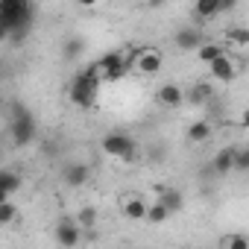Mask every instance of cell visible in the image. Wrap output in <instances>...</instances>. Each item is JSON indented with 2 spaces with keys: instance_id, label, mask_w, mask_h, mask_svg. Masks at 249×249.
Masks as SVG:
<instances>
[{
  "instance_id": "1",
  "label": "cell",
  "mask_w": 249,
  "mask_h": 249,
  "mask_svg": "<svg viewBox=\"0 0 249 249\" xmlns=\"http://www.w3.org/2000/svg\"><path fill=\"white\" fill-rule=\"evenodd\" d=\"M36 21V0H0V33L12 41H24Z\"/></svg>"
},
{
  "instance_id": "2",
  "label": "cell",
  "mask_w": 249,
  "mask_h": 249,
  "mask_svg": "<svg viewBox=\"0 0 249 249\" xmlns=\"http://www.w3.org/2000/svg\"><path fill=\"white\" fill-rule=\"evenodd\" d=\"M100 85H103V68L97 62H91V65H85L82 71L73 73L71 88H68V97L79 108H94L97 106V97H100Z\"/></svg>"
},
{
  "instance_id": "3",
  "label": "cell",
  "mask_w": 249,
  "mask_h": 249,
  "mask_svg": "<svg viewBox=\"0 0 249 249\" xmlns=\"http://www.w3.org/2000/svg\"><path fill=\"white\" fill-rule=\"evenodd\" d=\"M9 132H12V144L15 147H27L36 141V117L27 106H12V114H9Z\"/></svg>"
},
{
  "instance_id": "4",
  "label": "cell",
  "mask_w": 249,
  "mask_h": 249,
  "mask_svg": "<svg viewBox=\"0 0 249 249\" xmlns=\"http://www.w3.org/2000/svg\"><path fill=\"white\" fill-rule=\"evenodd\" d=\"M97 65L103 68V82L114 85V82H120L123 76L129 73L132 59H129L126 53H123V50H108V53H103V56L97 59Z\"/></svg>"
},
{
  "instance_id": "5",
  "label": "cell",
  "mask_w": 249,
  "mask_h": 249,
  "mask_svg": "<svg viewBox=\"0 0 249 249\" xmlns=\"http://www.w3.org/2000/svg\"><path fill=\"white\" fill-rule=\"evenodd\" d=\"M103 153L111 156V159H120V161H135V153H138V144L132 135L126 132H108L103 138Z\"/></svg>"
},
{
  "instance_id": "6",
  "label": "cell",
  "mask_w": 249,
  "mask_h": 249,
  "mask_svg": "<svg viewBox=\"0 0 249 249\" xmlns=\"http://www.w3.org/2000/svg\"><path fill=\"white\" fill-rule=\"evenodd\" d=\"M129 59H132V68H135L138 73H144V76L159 73V71H161V65H164L161 53H159V50H153V47H141V50L129 53Z\"/></svg>"
},
{
  "instance_id": "7",
  "label": "cell",
  "mask_w": 249,
  "mask_h": 249,
  "mask_svg": "<svg viewBox=\"0 0 249 249\" xmlns=\"http://www.w3.org/2000/svg\"><path fill=\"white\" fill-rule=\"evenodd\" d=\"M82 226L76 223V220H71V217H62L59 223H56V229H53V237H56V243L59 246H68V249H73V246H79V240H82Z\"/></svg>"
},
{
  "instance_id": "8",
  "label": "cell",
  "mask_w": 249,
  "mask_h": 249,
  "mask_svg": "<svg viewBox=\"0 0 249 249\" xmlns=\"http://www.w3.org/2000/svg\"><path fill=\"white\" fill-rule=\"evenodd\" d=\"M120 211H123V217H126V220H135V223H141V220H147L150 202H144L141 196H123V202H120Z\"/></svg>"
},
{
  "instance_id": "9",
  "label": "cell",
  "mask_w": 249,
  "mask_h": 249,
  "mask_svg": "<svg viewBox=\"0 0 249 249\" xmlns=\"http://www.w3.org/2000/svg\"><path fill=\"white\" fill-rule=\"evenodd\" d=\"M173 44H176L179 50H199V47L205 44V38H202L199 30H194V27H182V30H176Z\"/></svg>"
},
{
  "instance_id": "10",
  "label": "cell",
  "mask_w": 249,
  "mask_h": 249,
  "mask_svg": "<svg viewBox=\"0 0 249 249\" xmlns=\"http://www.w3.org/2000/svg\"><path fill=\"white\" fill-rule=\"evenodd\" d=\"M185 100H188L191 106H208V103L214 100V85H211L208 79H199V82H194V85L188 88Z\"/></svg>"
},
{
  "instance_id": "11",
  "label": "cell",
  "mask_w": 249,
  "mask_h": 249,
  "mask_svg": "<svg viewBox=\"0 0 249 249\" xmlns=\"http://www.w3.org/2000/svg\"><path fill=\"white\" fill-rule=\"evenodd\" d=\"M234 159H237V147H223V150H217V156L211 159V170H214L217 176H226V173L234 170Z\"/></svg>"
},
{
  "instance_id": "12",
  "label": "cell",
  "mask_w": 249,
  "mask_h": 249,
  "mask_svg": "<svg viewBox=\"0 0 249 249\" xmlns=\"http://www.w3.org/2000/svg\"><path fill=\"white\" fill-rule=\"evenodd\" d=\"M62 176H65V185H68V188H82V185H88V179H91V167L82 164V161H73V164L65 167Z\"/></svg>"
},
{
  "instance_id": "13",
  "label": "cell",
  "mask_w": 249,
  "mask_h": 249,
  "mask_svg": "<svg viewBox=\"0 0 249 249\" xmlns=\"http://www.w3.org/2000/svg\"><path fill=\"white\" fill-rule=\"evenodd\" d=\"M208 68H211V79H214V82H231V79H234V62H231L226 53H223L220 59H214Z\"/></svg>"
},
{
  "instance_id": "14",
  "label": "cell",
  "mask_w": 249,
  "mask_h": 249,
  "mask_svg": "<svg viewBox=\"0 0 249 249\" xmlns=\"http://www.w3.org/2000/svg\"><path fill=\"white\" fill-rule=\"evenodd\" d=\"M159 103L167 106V108H179V106L185 103V91H182L176 82H164V85L159 88Z\"/></svg>"
},
{
  "instance_id": "15",
  "label": "cell",
  "mask_w": 249,
  "mask_h": 249,
  "mask_svg": "<svg viewBox=\"0 0 249 249\" xmlns=\"http://www.w3.org/2000/svg\"><path fill=\"white\" fill-rule=\"evenodd\" d=\"M185 138H188L191 144H205V141L211 138V123H208V120H194V123H188Z\"/></svg>"
},
{
  "instance_id": "16",
  "label": "cell",
  "mask_w": 249,
  "mask_h": 249,
  "mask_svg": "<svg viewBox=\"0 0 249 249\" xmlns=\"http://www.w3.org/2000/svg\"><path fill=\"white\" fill-rule=\"evenodd\" d=\"M18 188H21V176L15 170H0V202L9 199Z\"/></svg>"
},
{
  "instance_id": "17",
  "label": "cell",
  "mask_w": 249,
  "mask_h": 249,
  "mask_svg": "<svg viewBox=\"0 0 249 249\" xmlns=\"http://www.w3.org/2000/svg\"><path fill=\"white\" fill-rule=\"evenodd\" d=\"M194 15L199 21H211V18L223 15L220 12V0H196V3H194Z\"/></svg>"
},
{
  "instance_id": "18",
  "label": "cell",
  "mask_w": 249,
  "mask_h": 249,
  "mask_svg": "<svg viewBox=\"0 0 249 249\" xmlns=\"http://www.w3.org/2000/svg\"><path fill=\"white\" fill-rule=\"evenodd\" d=\"M170 208L161 202V199H156V202H150V211H147V223L150 226H161V223H167L170 220Z\"/></svg>"
},
{
  "instance_id": "19",
  "label": "cell",
  "mask_w": 249,
  "mask_h": 249,
  "mask_svg": "<svg viewBox=\"0 0 249 249\" xmlns=\"http://www.w3.org/2000/svg\"><path fill=\"white\" fill-rule=\"evenodd\" d=\"M82 50H85V41H82L79 36H71V38L62 44V56H65L68 62H76V59L82 56Z\"/></svg>"
},
{
  "instance_id": "20",
  "label": "cell",
  "mask_w": 249,
  "mask_h": 249,
  "mask_svg": "<svg viewBox=\"0 0 249 249\" xmlns=\"http://www.w3.org/2000/svg\"><path fill=\"white\" fill-rule=\"evenodd\" d=\"M159 199H161L173 214H176V211H182V205H185V199H182V194H179L176 188H161V191H159Z\"/></svg>"
},
{
  "instance_id": "21",
  "label": "cell",
  "mask_w": 249,
  "mask_h": 249,
  "mask_svg": "<svg viewBox=\"0 0 249 249\" xmlns=\"http://www.w3.org/2000/svg\"><path fill=\"white\" fill-rule=\"evenodd\" d=\"M196 53H199V62L211 65L214 59H220V56H223V47H220V44H211V41H205V44H202Z\"/></svg>"
},
{
  "instance_id": "22",
  "label": "cell",
  "mask_w": 249,
  "mask_h": 249,
  "mask_svg": "<svg viewBox=\"0 0 249 249\" xmlns=\"http://www.w3.org/2000/svg\"><path fill=\"white\" fill-rule=\"evenodd\" d=\"M220 246H226V249H249V237L246 234H226V237H220Z\"/></svg>"
},
{
  "instance_id": "23",
  "label": "cell",
  "mask_w": 249,
  "mask_h": 249,
  "mask_svg": "<svg viewBox=\"0 0 249 249\" xmlns=\"http://www.w3.org/2000/svg\"><path fill=\"white\" fill-rule=\"evenodd\" d=\"M226 38H229L231 44H237V47H249V30H246V27H231V30L226 33Z\"/></svg>"
},
{
  "instance_id": "24",
  "label": "cell",
  "mask_w": 249,
  "mask_h": 249,
  "mask_svg": "<svg viewBox=\"0 0 249 249\" xmlns=\"http://www.w3.org/2000/svg\"><path fill=\"white\" fill-rule=\"evenodd\" d=\"M76 223H79L82 229H91V226L97 223V208H94V205H85V208L76 214Z\"/></svg>"
},
{
  "instance_id": "25",
  "label": "cell",
  "mask_w": 249,
  "mask_h": 249,
  "mask_svg": "<svg viewBox=\"0 0 249 249\" xmlns=\"http://www.w3.org/2000/svg\"><path fill=\"white\" fill-rule=\"evenodd\" d=\"M15 217H18V208L9 199H3V202H0V226H9Z\"/></svg>"
},
{
  "instance_id": "26",
  "label": "cell",
  "mask_w": 249,
  "mask_h": 249,
  "mask_svg": "<svg viewBox=\"0 0 249 249\" xmlns=\"http://www.w3.org/2000/svg\"><path fill=\"white\" fill-rule=\"evenodd\" d=\"M234 170H237V173H249V147H237Z\"/></svg>"
},
{
  "instance_id": "27",
  "label": "cell",
  "mask_w": 249,
  "mask_h": 249,
  "mask_svg": "<svg viewBox=\"0 0 249 249\" xmlns=\"http://www.w3.org/2000/svg\"><path fill=\"white\" fill-rule=\"evenodd\" d=\"M237 6V0H220V12H231Z\"/></svg>"
},
{
  "instance_id": "28",
  "label": "cell",
  "mask_w": 249,
  "mask_h": 249,
  "mask_svg": "<svg viewBox=\"0 0 249 249\" xmlns=\"http://www.w3.org/2000/svg\"><path fill=\"white\" fill-rule=\"evenodd\" d=\"M44 153H47L50 159H56V153H59V147H56V144L50 141V144H44Z\"/></svg>"
},
{
  "instance_id": "29",
  "label": "cell",
  "mask_w": 249,
  "mask_h": 249,
  "mask_svg": "<svg viewBox=\"0 0 249 249\" xmlns=\"http://www.w3.org/2000/svg\"><path fill=\"white\" fill-rule=\"evenodd\" d=\"M240 126L249 129V108H243V114H240Z\"/></svg>"
},
{
  "instance_id": "30",
  "label": "cell",
  "mask_w": 249,
  "mask_h": 249,
  "mask_svg": "<svg viewBox=\"0 0 249 249\" xmlns=\"http://www.w3.org/2000/svg\"><path fill=\"white\" fill-rule=\"evenodd\" d=\"M164 3H167V0H147L150 9H159V6H164Z\"/></svg>"
},
{
  "instance_id": "31",
  "label": "cell",
  "mask_w": 249,
  "mask_h": 249,
  "mask_svg": "<svg viewBox=\"0 0 249 249\" xmlns=\"http://www.w3.org/2000/svg\"><path fill=\"white\" fill-rule=\"evenodd\" d=\"M79 6H85V9H91V6H97V0H76Z\"/></svg>"
}]
</instances>
